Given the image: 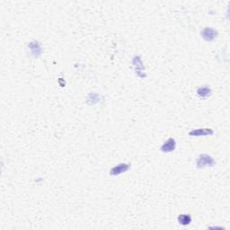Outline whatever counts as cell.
<instances>
[{
  "label": "cell",
  "instance_id": "1",
  "mask_svg": "<svg viewBox=\"0 0 230 230\" xmlns=\"http://www.w3.org/2000/svg\"><path fill=\"white\" fill-rule=\"evenodd\" d=\"M173 148H174V142H173V140H169L166 143H164V145L163 146L162 148H163L164 151L168 152V151L173 150Z\"/></svg>",
  "mask_w": 230,
  "mask_h": 230
},
{
  "label": "cell",
  "instance_id": "2",
  "mask_svg": "<svg viewBox=\"0 0 230 230\" xmlns=\"http://www.w3.org/2000/svg\"><path fill=\"white\" fill-rule=\"evenodd\" d=\"M191 221V218L190 215H181L179 217V222L182 225H188Z\"/></svg>",
  "mask_w": 230,
  "mask_h": 230
}]
</instances>
